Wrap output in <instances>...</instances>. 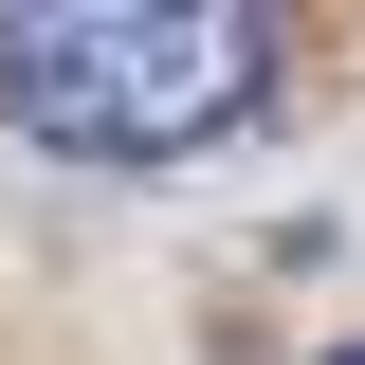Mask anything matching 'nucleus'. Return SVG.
<instances>
[{
    "label": "nucleus",
    "mask_w": 365,
    "mask_h": 365,
    "mask_svg": "<svg viewBox=\"0 0 365 365\" xmlns=\"http://www.w3.org/2000/svg\"><path fill=\"white\" fill-rule=\"evenodd\" d=\"M274 19L256 0H37L0 19V128L55 165H201L256 128Z\"/></svg>",
    "instance_id": "obj_1"
},
{
    "label": "nucleus",
    "mask_w": 365,
    "mask_h": 365,
    "mask_svg": "<svg viewBox=\"0 0 365 365\" xmlns=\"http://www.w3.org/2000/svg\"><path fill=\"white\" fill-rule=\"evenodd\" d=\"M329 365H365V347H329Z\"/></svg>",
    "instance_id": "obj_2"
}]
</instances>
